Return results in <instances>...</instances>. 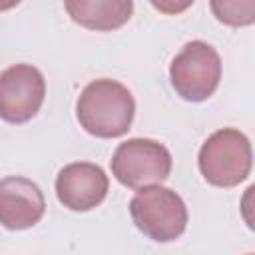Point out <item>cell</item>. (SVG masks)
Returning <instances> with one entry per match:
<instances>
[{
	"mask_svg": "<svg viewBox=\"0 0 255 255\" xmlns=\"http://www.w3.org/2000/svg\"><path fill=\"white\" fill-rule=\"evenodd\" d=\"M70 18L84 28L90 30H114L124 26L133 12V4L129 0H110V2H84V0H68L64 4Z\"/></svg>",
	"mask_w": 255,
	"mask_h": 255,
	"instance_id": "obj_9",
	"label": "cell"
},
{
	"mask_svg": "<svg viewBox=\"0 0 255 255\" xmlns=\"http://www.w3.org/2000/svg\"><path fill=\"white\" fill-rule=\"evenodd\" d=\"M78 122L96 137H120L124 135L135 114V102L131 92L110 78L90 82L76 104Z\"/></svg>",
	"mask_w": 255,
	"mask_h": 255,
	"instance_id": "obj_1",
	"label": "cell"
},
{
	"mask_svg": "<svg viewBox=\"0 0 255 255\" xmlns=\"http://www.w3.org/2000/svg\"><path fill=\"white\" fill-rule=\"evenodd\" d=\"M247 255H253V253H247Z\"/></svg>",
	"mask_w": 255,
	"mask_h": 255,
	"instance_id": "obj_11",
	"label": "cell"
},
{
	"mask_svg": "<svg viewBox=\"0 0 255 255\" xmlns=\"http://www.w3.org/2000/svg\"><path fill=\"white\" fill-rule=\"evenodd\" d=\"M116 179L129 189L159 185L171 171V155L167 147L155 139L133 137L118 145L112 157Z\"/></svg>",
	"mask_w": 255,
	"mask_h": 255,
	"instance_id": "obj_4",
	"label": "cell"
},
{
	"mask_svg": "<svg viewBox=\"0 0 255 255\" xmlns=\"http://www.w3.org/2000/svg\"><path fill=\"white\" fill-rule=\"evenodd\" d=\"M46 96V82L38 68L16 64L0 74V118L8 124L32 120Z\"/></svg>",
	"mask_w": 255,
	"mask_h": 255,
	"instance_id": "obj_6",
	"label": "cell"
},
{
	"mask_svg": "<svg viewBox=\"0 0 255 255\" xmlns=\"http://www.w3.org/2000/svg\"><path fill=\"white\" fill-rule=\"evenodd\" d=\"M169 80L173 90L187 102L207 100L219 86L221 60L213 46L201 40L187 42L171 60Z\"/></svg>",
	"mask_w": 255,
	"mask_h": 255,
	"instance_id": "obj_5",
	"label": "cell"
},
{
	"mask_svg": "<svg viewBox=\"0 0 255 255\" xmlns=\"http://www.w3.org/2000/svg\"><path fill=\"white\" fill-rule=\"evenodd\" d=\"M197 163L207 183L215 187H233L251 171V143L239 129L223 128L205 139Z\"/></svg>",
	"mask_w": 255,
	"mask_h": 255,
	"instance_id": "obj_2",
	"label": "cell"
},
{
	"mask_svg": "<svg viewBox=\"0 0 255 255\" xmlns=\"http://www.w3.org/2000/svg\"><path fill=\"white\" fill-rule=\"evenodd\" d=\"M129 213L135 227L159 243L177 239L187 227V209L183 199L161 185L139 189L129 201Z\"/></svg>",
	"mask_w": 255,
	"mask_h": 255,
	"instance_id": "obj_3",
	"label": "cell"
},
{
	"mask_svg": "<svg viewBox=\"0 0 255 255\" xmlns=\"http://www.w3.org/2000/svg\"><path fill=\"white\" fill-rule=\"evenodd\" d=\"M46 211L42 189L20 175L0 179V223L6 229L34 227Z\"/></svg>",
	"mask_w": 255,
	"mask_h": 255,
	"instance_id": "obj_8",
	"label": "cell"
},
{
	"mask_svg": "<svg viewBox=\"0 0 255 255\" xmlns=\"http://www.w3.org/2000/svg\"><path fill=\"white\" fill-rule=\"evenodd\" d=\"M108 175L96 163L76 161L60 169L56 177V195L72 211H90L106 199Z\"/></svg>",
	"mask_w": 255,
	"mask_h": 255,
	"instance_id": "obj_7",
	"label": "cell"
},
{
	"mask_svg": "<svg viewBox=\"0 0 255 255\" xmlns=\"http://www.w3.org/2000/svg\"><path fill=\"white\" fill-rule=\"evenodd\" d=\"M211 10L219 22L229 26H247L255 20V2H211Z\"/></svg>",
	"mask_w": 255,
	"mask_h": 255,
	"instance_id": "obj_10",
	"label": "cell"
}]
</instances>
